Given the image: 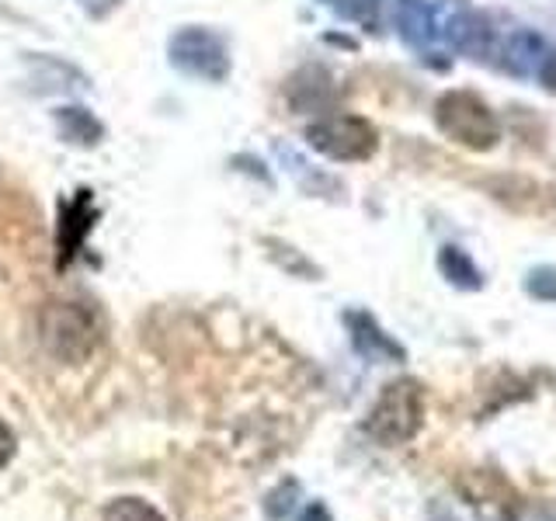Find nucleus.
I'll return each mask as SVG.
<instances>
[{
	"label": "nucleus",
	"instance_id": "f257e3e1",
	"mask_svg": "<svg viewBox=\"0 0 556 521\" xmlns=\"http://www.w3.org/2000/svg\"><path fill=\"white\" fill-rule=\"evenodd\" d=\"M39 338L42 347L66 365H84L101 344V323L98 313L84 303H49L39 317Z\"/></svg>",
	"mask_w": 556,
	"mask_h": 521
},
{
	"label": "nucleus",
	"instance_id": "f03ea898",
	"mask_svg": "<svg viewBox=\"0 0 556 521\" xmlns=\"http://www.w3.org/2000/svg\"><path fill=\"white\" fill-rule=\"evenodd\" d=\"M425 421V390L414 379H393L387 390L376 396V404L365 417V431L379 445H407Z\"/></svg>",
	"mask_w": 556,
	"mask_h": 521
},
{
	"label": "nucleus",
	"instance_id": "7ed1b4c3",
	"mask_svg": "<svg viewBox=\"0 0 556 521\" xmlns=\"http://www.w3.org/2000/svg\"><path fill=\"white\" fill-rule=\"evenodd\" d=\"M434 122L452 143L466 150H491L501 139L494 112L469 91H445L434 101Z\"/></svg>",
	"mask_w": 556,
	"mask_h": 521
},
{
	"label": "nucleus",
	"instance_id": "20e7f679",
	"mask_svg": "<svg viewBox=\"0 0 556 521\" xmlns=\"http://www.w3.org/2000/svg\"><path fill=\"white\" fill-rule=\"evenodd\" d=\"M170 66H178L181 74L199 77L208 84H219L230 77V49H226L223 35L202 25H188L170 35L167 42Z\"/></svg>",
	"mask_w": 556,
	"mask_h": 521
},
{
	"label": "nucleus",
	"instance_id": "39448f33",
	"mask_svg": "<svg viewBox=\"0 0 556 521\" xmlns=\"http://www.w3.org/2000/svg\"><path fill=\"white\" fill-rule=\"evenodd\" d=\"M306 143L330 156V161H369L379 147V132L372 129V122H365L358 115H324L306 129Z\"/></svg>",
	"mask_w": 556,
	"mask_h": 521
},
{
	"label": "nucleus",
	"instance_id": "423d86ee",
	"mask_svg": "<svg viewBox=\"0 0 556 521\" xmlns=\"http://www.w3.org/2000/svg\"><path fill=\"white\" fill-rule=\"evenodd\" d=\"M459 491H466L469 504H473L483 518L508 521L518 511V497L508 486V480L497 476V473H486V469H477V473L459 480Z\"/></svg>",
	"mask_w": 556,
	"mask_h": 521
},
{
	"label": "nucleus",
	"instance_id": "0eeeda50",
	"mask_svg": "<svg viewBox=\"0 0 556 521\" xmlns=\"http://www.w3.org/2000/svg\"><path fill=\"white\" fill-rule=\"evenodd\" d=\"M94 226V202L91 191H77L66 205H60V233H56V254H60V268H66L84 247V237L91 233Z\"/></svg>",
	"mask_w": 556,
	"mask_h": 521
},
{
	"label": "nucleus",
	"instance_id": "6e6552de",
	"mask_svg": "<svg viewBox=\"0 0 556 521\" xmlns=\"http://www.w3.org/2000/svg\"><path fill=\"white\" fill-rule=\"evenodd\" d=\"M28 66H31V80L39 94H77L91 84L74 63L56 60V56H35L28 60Z\"/></svg>",
	"mask_w": 556,
	"mask_h": 521
},
{
	"label": "nucleus",
	"instance_id": "1a4fd4ad",
	"mask_svg": "<svg viewBox=\"0 0 556 521\" xmlns=\"http://www.w3.org/2000/svg\"><path fill=\"white\" fill-rule=\"evenodd\" d=\"M52 122H56L60 139L70 147L91 150L104 139V126L101 118L91 109H80V104H63V109L52 112Z\"/></svg>",
	"mask_w": 556,
	"mask_h": 521
},
{
	"label": "nucleus",
	"instance_id": "9d476101",
	"mask_svg": "<svg viewBox=\"0 0 556 521\" xmlns=\"http://www.w3.org/2000/svg\"><path fill=\"white\" fill-rule=\"evenodd\" d=\"M344 320H348V327H352V341L365 358H379V361L382 358H390V361L404 358V347L382 334L372 317H365V313H348Z\"/></svg>",
	"mask_w": 556,
	"mask_h": 521
},
{
	"label": "nucleus",
	"instance_id": "9b49d317",
	"mask_svg": "<svg viewBox=\"0 0 556 521\" xmlns=\"http://www.w3.org/2000/svg\"><path fill=\"white\" fill-rule=\"evenodd\" d=\"M439 268H442V275L448 278L452 285H459V289H480V271L473 268V260H469L459 247H445L439 254Z\"/></svg>",
	"mask_w": 556,
	"mask_h": 521
},
{
	"label": "nucleus",
	"instance_id": "f8f14e48",
	"mask_svg": "<svg viewBox=\"0 0 556 521\" xmlns=\"http://www.w3.org/2000/svg\"><path fill=\"white\" fill-rule=\"evenodd\" d=\"M101 521H164V514L143 497H118L104 508Z\"/></svg>",
	"mask_w": 556,
	"mask_h": 521
},
{
	"label": "nucleus",
	"instance_id": "ddd939ff",
	"mask_svg": "<svg viewBox=\"0 0 556 521\" xmlns=\"http://www.w3.org/2000/svg\"><path fill=\"white\" fill-rule=\"evenodd\" d=\"M295 500H300V483H295V480L278 483L275 491L268 494V500H265V514H268L271 521H282V518L292 514Z\"/></svg>",
	"mask_w": 556,
	"mask_h": 521
},
{
	"label": "nucleus",
	"instance_id": "4468645a",
	"mask_svg": "<svg viewBox=\"0 0 556 521\" xmlns=\"http://www.w3.org/2000/svg\"><path fill=\"white\" fill-rule=\"evenodd\" d=\"M526 285H529V292L535 295V300L553 303L556 300V268H539V271H532Z\"/></svg>",
	"mask_w": 556,
	"mask_h": 521
},
{
	"label": "nucleus",
	"instance_id": "2eb2a0df",
	"mask_svg": "<svg viewBox=\"0 0 556 521\" xmlns=\"http://www.w3.org/2000/svg\"><path fill=\"white\" fill-rule=\"evenodd\" d=\"M14 452H17V439H14V431L0 421V469H4L11 459H14Z\"/></svg>",
	"mask_w": 556,
	"mask_h": 521
},
{
	"label": "nucleus",
	"instance_id": "dca6fc26",
	"mask_svg": "<svg viewBox=\"0 0 556 521\" xmlns=\"http://www.w3.org/2000/svg\"><path fill=\"white\" fill-rule=\"evenodd\" d=\"M77 4L84 14H91V17H109L122 0H77Z\"/></svg>",
	"mask_w": 556,
	"mask_h": 521
},
{
	"label": "nucleus",
	"instance_id": "f3484780",
	"mask_svg": "<svg viewBox=\"0 0 556 521\" xmlns=\"http://www.w3.org/2000/svg\"><path fill=\"white\" fill-rule=\"evenodd\" d=\"M300 521H334V518H330V511L324 508L320 500H313V504H306V511L300 514Z\"/></svg>",
	"mask_w": 556,
	"mask_h": 521
},
{
	"label": "nucleus",
	"instance_id": "a211bd4d",
	"mask_svg": "<svg viewBox=\"0 0 556 521\" xmlns=\"http://www.w3.org/2000/svg\"><path fill=\"white\" fill-rule=\"evenodd\" d=\"M543 84L549 87V91H556V49L546 56V63H543Z\"/></svg>",
	"mask_w": 556,
	"mask_h": 521
},
{
	"label": "nucleus",
	"instance_id": "6ab92c4d",
	"mask_svg": "<svg viewBox=\"0 0 556 521\" xmlns=\"http://www.w3.org/2000/svg\"><path fill=\"white\" fill-rule=\"evenodd\" d=\"M434 521H456V518H452V514H439V518H434Z\"/></svg>",
	"mask_w": 556,
	"mask_h": 521
}]
</instances>
